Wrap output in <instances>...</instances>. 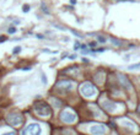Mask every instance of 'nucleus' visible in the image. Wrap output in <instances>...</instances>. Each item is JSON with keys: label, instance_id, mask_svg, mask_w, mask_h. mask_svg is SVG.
Wrapping results in <instances>:
<instances>
[{"label": "nucleus", "instance_id": "nucleus-1", "mask_svg": "<svg viewBox=\"0 0 140 135\" xmlns=\"http://www.w3.org/2000/svg\"><path fill=\"white\" fill-rule=\"evenodd\" d=\"M33 109H34V112L37 113L38 115H41V117H49L52 114L51 106L47 102H43V101L36 102L33 106Z\"/></svg>", "mask_w": 140, "mask_h": 135}, {"label": "nucleus", "instance_id": "nucleus-2", "mask_svg": "<svg viewBox=\"0 0 140 135\" xmlns=\"http://www.w3.org/2000/svg\"><path fill=\"white\" fill-rule=\"evenodd\" d=\"M42 129L41 125L37 123H31L22 130V135H41Z\"/></svg>", "mask_w": 140, "mask_h": 135}, {"label": "nucleus", "instance_id": "nucleus-3", "mask_svg": "<svg viewBox=\"0 0 140 135\" xmlns=\"http://www.w3.org/2000/svg\"><path fill=\"white\" fill-rule=\"evenodd\" d=\"M6 120H7V123L14 125V127H18V125H21L23 123V117L18 113H10L7 115Z\"/></svg>", "mask_w": 140, "mask_h": 135}, {"label": "nucleus", "instance_id": "nucleus-4", "mask_svg": "<svg viewBox=\"0 0 140 135\" xmlns=\"http://www.w3.org/2000/svg\"><path fill=\"white\" fill-rule=\"evenodd\" d=\"M81 93H82L85 97H92V96L96 93V90L90 82H86V84H84L81 86Z\"/></svg>", "mask_w": 140, "mask_h": 135}, {"label": "nucleus", "instance_id": "nucleus-5", "mask_svg": "<svg viewBox=\"0 0 140 135\" xmlns=\"http://www.w3.org/2000/svg\"><path fill=\"white\" fill-rule=\"evenodd\" d=\"M73 86L74 84L71 82V81H67V80H64V81H59L58 84H57V89L58 90H60V91H70L71 89H73Z\"/></svg>", "mask_w": 140, "mask_h": 135}, {"label": "nucleus", "instance_id": "nucleus-6", "mask_svg": "<svg viewBox=\"0 0 140 135\" xmlns=\"http://www.w3.org/2000/svg\"><path fill=\"white\" fill-rule=\"evenodd\" d=\"M90 131H91V134L94 135H103L105 131H106V127L102 125V124H95V125L91 127Z\"/></svg>", "mask_w": 140, "mask_h": 135}, {"label": "nucleus", "instance_id": "nucleus-7", "mask_svg": "<svg viewBox=\"0 0 140 135\" xmlns=\"http://www.w3.org/2000/svg\"><path fill=\"white\" fill-rule=\"evenodd\" d=\"M60 118H62V120L65 122V123H73V122H75V119H76V115L73 114L71 112L64 111V112L60 114Z\"/></svg>", "mask_w": 140, "mask_h": 135}, {"label": "nucleus", "instance_id": "nucleus-8", "mask_svg": "<svg viewBox=\"0 0 140 135\" xmlns=\"http://www.w3.org/2000/svg\"><path fill=\"white\" fill-rule=\"evenodd\" d=\"M118 78H119V81H120V84H122V86H123L125 90H132V84L129 82L128 78L125 76V75H123V74H118Z\"/></svg>", "mask_w": 140, "mask_h": 135}, {"label": "nucleus", "instance_id": "nucleus-9", "mask_svg": "<svg viewBox=\"0 0 140 135\" xmlns=\"http://www.w3.org/2000/svg\"><path fill=\"white\" fill-rule=\"evenodd\" d=\"M102 107L105 108L106 111H108V112H113L117 108V104L112 101H105V102H102Z\"/></svg>", "mask_w": 140, "mask_h": 135}, {"label": "nucleus", "instance_id": "nucleus-10", "mask_svg": "<svg viewBox=\"0 0 140 135\" xmlns=\"http://www.w3.org/2000/svg\"><path fill=\"white\" fill-rule=\"evenodd\" d=\"M111 43L114 44L116 47H120V45H122V41L117 40V38H112V40H111Z\"/></svg>", "mask_w": 140, "mask_h": 135}, {"label": "nucleus", "instance_id": "nucleus-11", "mask_svg": "<svg viewBox=\"0 0 140 135\" xmlns=\"http://www.w3.org/2000/svg\"><path fill=\"white\" fill-rule=\"evenodd\" d=\"M97 41H98V43H102V44H105L107 42V38L105 36H97Z\"/></svg>", "mask_w": 140, "mask_h": 135}, {"label": "nucleus", "instance_id": "nucleus-12", "mask_svg": "<svg viewBox=\"0 0 140 135\" xmlns=\"http://www.w3.org/2000/svg\"><path fill=\"white\" fill-rule=\"evenodd\" d=\"M128 69H129V70H135V69H140V63H136V64H133V65H129Z\"/></svg>", "mask_w": 140, "mask_h": 135}, {"label": "nucleus", "instance_id": "nucleus-13", "mask_svg": "<svg viewBox=\"0 0 140 135\" xmlns=\"http://www.w3.org/2000/svg\"><path fill=\"white\" fill-rule=\"evenodd\" d=\"M70 32H71V33H73L74 36H76V37H80V38H82V37H84V34H82V33H80V32H78L76 30H71Z\"/></svg>", "mask_w": 140, "mask_h": 135}, {"label": "nucleus", "instance_id": "nucleus-14", "mask_svg": "<svg viewBox=\"0 0 140 135\" xmlns=\"http://www.w3.org/2000/svg\"><path fill=\"white\" fill-rule=\"evenodd\" d=\"M41 7H42V10H43V12L44 14H47V15H49V10L45 7V4L44 3H42V5H41Z\"/></svg>", "mask_w": 140, "mask_h": 135}, {"label": "nucleus", "instance_id": "nucleus-15", "mask_svg": "<svg viewBox=\"0 0 140 135\" xmlns=\"http://www.w3.org/2000/svg\"><path fill=\"white\" fill-rule=\"evenodd\" d=\"M123 125H127V127H129V128H133V129H135V125L133 123H130V122H123Z\"/></svg>", "mask_w": 140, "mask_h": 135}, {"label": "nucleus", "instance_id": "nucleus-16", "mask_svg": "<svg viewBox=\"0 0 140 135\" xmlns=\"http://www.w3.org/2000/svg\"><path fill=\"white\" fill-rule=\"evenodd\" d=\"M7 33H9V34L16 33V28H15V27H10L9 30H7Z\"/></svg>", "mask_w": 140, "mask_h": 135}, {"label": "nucleus", "instance_id": "nucleus-17", "mask_svg": "<svg viewBox=\"0 0 140 135\" xmlns=\"http://www.w3.org/2000/svg\"><path fill=\"white\" fill-rule=\"evenodd\" d=\"M43 53H48V54H57V53H58V52L57 51H49V49H43Z\"/></svg>", "mask_w": 140, "mask_h": 135}, {"label": "nucleus", "instance_id": "nucleus-18", "mask_svg": "<svg viewBox=\"0 0 140 135\" xmlns=\"http://www.w3.org/2000/svg\"><path fill=\"white\" fill-rule=\"evenodd\" d=\"M20 52H21V47L18 45V47H15V48H14L12 53H14V54H17V53H20Z\"/></svg>", "mask_w": 140, "mask_h": 135}, {"label": "nucleus", "instance_id": "nucleus-19", "mask_svg": "<svg viewBox=\"0 0 140 135\" xmlns=\"http://www.w3.org/2000/svg\"><path fill=\"white\" fill-rule=\"evenodd\" d=\"M22 10H23V12H28V11H30V5L25 4V5L22 6Z\"/></svg>", "mask_w": 140, "mask_h": 135}, {"label": "nucleus", "instance_id": "nucleus-20", "mask_svg": "<svg viewBox=\"0 0 140 135\" xmlns=\"http://www.w3.org/2000/svg\"><path fill=\"white\" fill-rule=\"evenodd\" d=\"M41 78H42V82H43V84H47V78H45V75H44V74H43V73H42V74H41Z\"/></svg>", "mask_w": 140, "mask_h": 135}, {"label": "nucleus", "instance_id": "nucleus-21", "mask_svg": "<svg viewBox=\"0 0 140 135\" xmlns=\"http://www.w3.org/2000/svg\"><path fill=\"white\" fill-rule=\"evenodd\" d=\"M107 49L106 48H98V49H95V52H98V53H103V52H106Z\"/></svg>", "mask_w": 140, "mask_h": 135}, {"label": "nucleus", "instance_id": "nucleus-22", "mask_svg": "<svg viewBox=\"0 0 140 135\" xmlns=\"http://www.w3.org/2000/svg\"><path fill=\"white\" fill-rule=\"evenodd\" d=\"M79 47H80V44H79V42H76V43H75V45H74V49H75V51H78Z\"/></svg>", "mask_w": 140, "mask_h": 135}, {"label": "nucleus", "instance_id": "nucleus-23", "mask_svg": "<svg viewBox=\"0 0 140 135\" xmlns=\"http://www.w3.org/2000/svg\"><path fill=\"white\" fill-rule=\"evenodd\" d=\"M1 135H16L14 131H9V133H4V134H1Z\"/></svg>", "mask_w": 140, "mask_h": 135}, {"label": "nucleus", "instance_id": "nucleus-24", "mask_svg": "<svg viewBox=\"0 0 140 135\" xmlns=\"http://www.w3.org/2000/svg\"><path fill=\"white\" fill-rule=\"evenodd\" d=\"M69 58H70V59H75V58H76V54H73V55H69Z\"/></svg>", "mask_w": 140, "mask_h": 135}, {"label": "nucleus", "instance_id": "nucleus-25", "mask_svg": "<svg viewBox=\"0 0 140 135\" xmlns=\"http://www.w3.org/2000/svg\"><path fill=\"white\" fill-rule=\"evenodd\" d=\"M82 62H84V63H89V59H87V58H82Z\"/></svg>", "mask_w": 140, "mask_h": 135}, {"label": "nucleus", "instance_id": "nucleus-26", "mask_svg": "<svg viewBox=\"0 0 140 135\" xmlns=\"http://www.w3.org/2000/svg\"><path fill=\"white\" fill-rule=\"evenodd\" d=\"M90 45H91V47H96V42H91Z\"/></svg>", "mask_w": 140, "mask_h": 135}, {"label": "nucleus", "instance_id": "nucleus-27", "mask_svg": "<svg viewBox=\"0 0 140 135\" xmlns=\"http://www.w3.org/2000/svg\"><path fill=\"white\" fill-rule=\"evenodd\" d=\"M63 40H64V42H68V41H69V37H63Z\"/></svg>", "mask_w": 140, "mask_h": 135}, {"label": "nucleus", "instance_id": "nucleus-28", "mask_svg": "<svg viewBox=\"0 0 140 135\" xmlns=\"http://www.w3.org/2000/svg\"><path fill=\"white\" fill-rule=\"evenodd\" d=\"M81 49H84V51H86V45H85V44H81Z\"/></svg>", "mask_w": 140, "mask_h": 135}, {"label": "nucleus", "instance_id": "nucleus-29", "mask_svg": "<svg viewBox=\"0 0 140 135\" xmlns=\"http://www.w3.org/2000/svg\"><path fill=\"white\" fill-rule=\"evenodd\" d=\"M70 3H71L73 5H75V4H76V0H70Z\"/></svg>", "mask_w": 140, "mask_h": 135}, {"label": "nucleus", "instance_id": "nucleus-30", "mask_svg": "<svg viewBox=\"0 0 140 135\" xmlns=\"http://www.w3.org/2000/svg\"><path fill=\"white\" fill-rule=\"evenodd\" d=\"M139 112H140V107H139Z\"/></svg>", "mask_w": 140, "mask_h": 135}]
</instances>
